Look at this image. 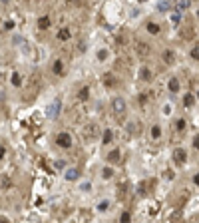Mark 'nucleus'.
<instances>
[{
  "instance_id": "nucleus-29",
  "label": "nucleus",
  "mask_w": 199,
  "mask_h": 223,
  "mask_svg": "<svg viewBox=\"0 0 199 223\" xmlns=\"http://www.w3.org/2000/svg\"><path fill=\"white\" fill-rule=\"evenodd\" d=\"M4 28H6V30H12V28H14V22H12V20H8V22L4 24Z\"/></svg>"
},
{
  "instance_id": "nucleus-15",
  "label": "nucleus",
  "mask_w": 199,
  "mask_h": 223,
  "mask_svg": "<svg viewBox=\"0 0 199 223\" xmlns=\"http://www.w3.org/2000/svg\"><path fill=\"white\" fill-rule=\"evenodd\" d=\"M12 84H14L16 88H20V86H22V78H20V74H16V72L12 74Z\"/></svg>"
},
{
  "instance_id": "nucleus-7",
  "label": "nucleus",
  "mask_w": 199,
  "mask_h": 223,
  "mask_svg": "<svg viewBox=\"0 0 199 223\" xmlns=\"http://www.w3.org/2000/svg\"><path fill=\"white\" fill-rule=\"evenodd\" d=\"M139 78L145 80V82H149V80H151V70H149V68H142V70H139Z\"/></svg>"
},
{
  "instance_id": "nucleus-25",
  "label": "nucleus",
  "mask_w": 199,
  "mask_h": 223,
  "mask_svg": "<svg viewBox=\"0 0 199 223\" xmlns=\"http://www.w3.org/2000/svg\"><path fill=\"white\" fill-rule=\"evenodd\" d=\"M191 56H193L195 60H199V46H195V48L191 50Z\"/></svg>"
},
{
  "instance_id": "nucleus-28",
  "label": "nucleus",
  "mask_w": 199,
  "mask_h": 223,
  "mask_svg": "<svg viewBox=\"0 0 199 223\" xmlns=\"http://www.w3.org/2000/svg\"><path fill=\"white\" fill-rule=\"evenodd\" d=\"M151 134H153V137H159V134H161V130H159V128H153V130H151Z\"/></svg>"
},
{
  "instance_id": "nucleus-36",
  "label": "nucleus",
  "mask_w": 199,
  "mask_h": 223,
  "mask_svg": "<svg viewBox=\"0 0 199 223\" xmlns=\"http://www.w3.org/2000/svg\"><path fill=\"white\" fill-rule=\"evenodd\" d=\"M0 2H2V4H8V2H10V0H0Z\"/></svg>"
},
{
  "instance_id": "nucleus-9",
  "label": "nucleus",
  "mask_w": 199,
  "mask_h": 223,
  "mask_svg": "<svg viewBox=\"0 0 199 223\" xmlns=\"http://www.w3.org/2000/svg\"><path fill=\"white\" fill-rule=\"evenodd\" d=\"M163 60H165L167 64H173V60H175V54H173L171 50H165V52H163Z\"/></svg>"
},
{
  "instance_id": "nucleus-19",
  "label": "nucleus",
  "mask_w": 199,
  "mask_h": 223,
  "mask_svg": "<svg viewBox=\"0 0 199 223\" xmlns=\"http://www.w3.org/2000/svg\"><path fill=\"white\" fill-rule=\"evenodd\" d=\"M111 175H114V171H111V167H106V169L102 171V177H104V179H110Z\"/></svg>"
},
{
  "instance_id": "nucleus-11",
  "label": "nucleus",
  "mask_w": 199,
  "mask_h": 223,
  "mask_svg": "<svg viewBox=\"0 0 199 223\" xmlns=\"http://www.w3.org/2000/svg\"><path fill=\"white\" fill-rule=\"evenodd\" d=\"M10 187V177L8 175H2L0 177V189H8Z\"/></svg>"
},
{
  "instance_id": "nucleus-12",
  "label": "nucleus",
  "mask_w": 199,
  "mask_h": 223,
  "mask_svg": "<svg viewBox=\"0 0 199 223\" xmlns=\"http://www.w3.org/2000/svg\"><path fill=\"white\" fill-rule=\"evenodd\" d=\"M48 26H50V18H48V16H44V18L38 20V28H40V30H46Z\"/></svg>"
},
{
  "instance_id": "nucleus-10",
  "label": "nucleus",
  "mask_w": 199,
  "mask_h": 223,
  "mask_svg": "<svg viewBox=\"0 0 199 223\" xmlns=\"http://www.w3.org/2000/svg\"><path fill=\"white\" fill-rule=\"evenodd\" d=\"M120 151H118V149H116V151H111L110 156H108V161H110V163H118V161H120Z\"/></svg>"
},
{
  "instance_id": "nucleus-2",
  "label": "nucleus",
  "mask_w": 199,
  "mask_h": 223,
  "mask_svg": "<svg viewBox=\"0 0 199 223\" xmlns=\"http://www.w3.org/2000/svg\"><path fill=\"white\" fill-rule=\"evenodd\" d=\"M56 144L60 145V147H72V135L66 134V132L58 134L56 135Z\"/></svg>"
},
{
  "instance_id": "nucleus-30",
  "label": "nucleus",
  "mask_w": 199,
  "mask_h": 223,
  "mask_svg": "<svg viewBox=\"0 0 199 223\" xmlns=\"http://www.w3.org/2000/svg\"><path fill=\"white\" fill-rule=\"evenodd\" d=\"M177 130H185V122H183V120L177 122Z\"/></svg>"
},
{
  "instance_id": "nucleus-4",
  "label": "nucleus",
  "mask_w": 199,
  "mask_h": 223,
  "mask_svg": "<svg viewBox=\"0 0 199 223\" xmlns=\"http://www.w3.org/2000/svg\"><path fill=\"white\" fill-rule=\"evenodd\" d=\"M111 108H114L116 114H123V112H125V102H123L122 98H116V100L111 102Z\"/></svg>"
},
{
  "instance_id": "nucleus-34",
  "label": "nucleus",
  "mask_w": 199,
  "mask_h": 223,
  "mask_svg": "<svg viewBox=\"0 0 199 223\" xmlns=\"http://www.w3.org/2000/svg\"><path fill=\"white\" fill-rule=\"evenodd\" d=\"M4 157V147H0V159Z\"/></svg>"
},
{
  "instance_id": "nucleus-13",
  "label": "nucleus",
  "mask_w": 199,
  "mask_h": 223,
  "mask_svg": "<svg viewBox=\"0 0 199 223\" xmlns=\"http://www.w3.org/2000/svg\"><path fill=\"white\" fill-rule=\"evenodd\" d=\"M147 32H149V34H159V24L149 22V24H147Z\"/></svg>"
},
{
  "instance_id": "nucleus-21",
  "label": "nucleus",
  "mask_w": 199,
  "mask_h": 223,
  "mask_svg": "<svg viewBox=\"0 0 199 223\" xmlns=\"http://www.w3.org/2000/svg\"><path fill=\"white\" fill-rule=\"evenodd\" d=\"M88 94H90L88 88H82V90H80V100H86V98H88Z\"/></svg>"
},
{
  "instance_id": "nucleus-8",
  "label": "nucleus",
  "mask_w": 199,
  "mask_h": 223,
  "mask_svg": "<svg viewBox=\"0 0 199 223\" xmlns=\"http://www.w3.org/2000/svg\"><path fill=\"white\" fill-rule=\"evenodd\" d=\"M189 6V0H177L175 2V8H177V12H183L185 8Z\"/></svg>"
},
{
  "instance_id": "nucleus-27",
  "label": "nucleus",
  "mask_w": 199,
  "mask_h": 223,
  "mask_svg": "<svg viewBox=\"0 0 199 223\" xmlns=\"http://www.w3.org/2000/svg\"><path fill=\"white\" fill-rule=\"evenodd\" d=\"M157 8H159V10H167V8H169V2H159Z\"/></svg>"
},
{
  "instance_id": "nucleus-24",
  "label": "nucleus",
  "mask_w": 199,
  "mask_h": 223,
  "mask_svg": "<svg viewBox=\"0 0 199 223\" xmlns=\"http://www.w3.org/2000/svg\"><path fill=\"white\" fill-rule=\"evenodd\" d=\"M185 106H193V96H191V94H187V96H185Z\"/></svg>"
},
{
  "instance_id": "nucleus-22",
  "label": "nucleus",
  "mask_w": 199,
  "mask_h": 223,
  "mask_svg": "<svg viewBox=\"0 0 199 223\" xmlns=\"http://www.w3.org/2000/svg\"><path fill=\"white\" fill-rule=\"evenodd\" d=\"M104 82H106L108 86H114V84H116V82H114V76H110V74H108V76H104Z\"/></svg>"
},
{
  "instance_id": "nucleus-5",
  "label": "nucleus",
  "mask_w": 199,
  "mask_h": 223,
  "mask_svg": "<svg viewBox=\"0 0 199 223\" xmlns=\"http://www.w3.org/2000/svg\"><path fill=\"white\" fill-rule=\"evenodd\" d=\"M84 135H86L88 140H94V137L98 135V126H96V123H90L88 128H86V132H84Z\"/></svg>"
},
{
  "instance_id": "nucleus-1",
  "label": "nucleus",
  "mask_w": 199,
  "mask_h": 223,
  "mask_svg": "<svg viewBox=\"0 0 199 223\" xmlns=\"http://www.w3.org/2000/svg\"><path fill=\"white\" fill-rule=\"evenodd\" d=\"M60 108H62V102H60V100L52 102V104L48 106V112H46V114H48V118H50V120H56V118L60 116Z\"/></svg>"
},
{
  "instance_id": "nucleus-20",
  "label": "nucleus",
  "mask_w": 199,
  "mask_h": 223,
  "mask_svg": "<svg viewBox=\"0 0 199 223\" xmlns=\"http://www.w3.org/2000/svg\"><path fill=\"white\" fill-rule=\"evenodd\" d=\"M111 142V130H106L104 132V144H110Z\"/></svg>"
},
{
  "instance_id": "nucleus-26",
  "label": "nucleus",
  "mask_w": 199,
  "mask_h": 223,
  "mask_svg": "<svg viewBox=\"0 0 199 223\" xmlns=\"http://www.w3.org/2000/svg\"><path fill=\"white\" fill-rule=\"evenodd\" d=\"M70 4H74V6H82V4H86V0H70Z\"/></svg>"
},
{
  "instance_id": "nucleus-16",
  "label": "nucleus",
  "mask_w": 199,
  "mask_h": 223,
  "mask_svg": "<svg viewBox=\"0 0 199 223\" xmlns=\"http://www.w3.org/2000/svg\"><path fill=\"white\" fill-rule=\"evenodd\" d=\"M70 36H72V32H70V30H66V28H64V30H60V32H58V38H60V40H68V38H70Z\"/></svg>"
},
{
  "instance_id": "nucleus-37",
  "label": "nucleus",
  "mask_w": 199,
  "mask_h": 223,
  "mask_svg": "<svg viewBox=\"0 0 199 223\" xmlns=\"http://www.w3.org/2000/svg\"><path fill=\"white\" fill-rule=\"evenodd\" d=\"M139 2H145V0H139Z\"/></svg>"
},
{
  "instance_id": "nucleus-3",
  "label": "nucleus",
  "mask_w": 199,
  "mask_h": 223,
  "mask_svg": "<svg viewBox=\"0 0 199 223\" xmlns=\"http://www.w3.org/2000/svg\"><path fill=\"white\" fill-rule=\"evenodd\" d=\"M149 52H151L149 44H145V42H135V54L139 56V58H147Z\"/></svg>"
},
{
  "instance_id": "nucleus-23",
  "label": "nucleus",
  "mask_w": 199,
  "mask_h": 223,
  "mask_svg": "<svg viewBox=\"0 0 199 223\" xmlns=\"http://www.w3.org/2000/svg\"><path fill=\"white\" fill-rule=\"evenodd\" d=\"M108 207H110V203H108V201H102V203L98 205V209H100V211H106Z\"/></svg>"
},
{
  "instance_id": "nucleus-6",
  "label": "nucleus",
  "mask_w": 199,
  "mask_h": 223,
  "mask_svg": "<svg viewBox=\"0 0 199 223\" xmlns=\"http://www.w3.org/2000/svg\"><path fill=\"white\" fill-rule=\"evenodd\" d=\"M185 157H187V154H185V149H181V147H177L175 151H173V159H175V163H183Z\"/></svg>"
},
{
  "instance_id": "nucleus-32",
  "label": "nucleus",
  "mask_w": 199,
  "mask_h": 223,
  "mask_svg": "<svg viewBox=\"0 0 199 223\" xmlns=\"http://www.w3.org/2000/svg\"><path fill=\"white\" fill-rule=\"evenodd\" d=\"M98 58H100V60H104V58H106V50H100V52H98Z\"/></svg>"
},
{
  "instance_id": "nucleus-38",
  "label": "nucleus",
  "mask_w": 199,
  "mask_h": 223,
  "mask_svg": "<svg viewBox=\"0 0 199 223\" xmlns=\"http://www.w3.org/2000/svg\"><path fill=\"white\" fill-rule=\"evenodd\" d=\"M197 18H199V12H197Z\"/></svg>"
},
{
  "instance_id": "nucleus-18",
  "label": "nucleus",
  "mask_w": 199,
  "mask_h": 223,
  "mask_svg": "<svg viewBox=\"0 0 199 223\" xmlns=\"http://www.w3.org/2000/svg\"><path fill=\"white\" fill-rule=\"evenodd\" d=\"M169 90H171V92H177V90H179V82H177L175 78L169 80Z\"/></svg>"
},
{
  "instance_id": "nucleus-17",
  "label": "nucleus",
  "mask_w": 199,
  "mask_h": 223,
  "mask_svg": "<svg viewBox=\"0 0 199 223\" xmlns=\"http://www.w3.org/2000/svg\"><path fill=\"white\" fill-rule=\"evenodd\" d=\"M52 72H54V74H62V62H60V60H56V62H54Z\"/></svg>"
},
{
  "instance_id": "nucleus-35",
  "label": "nucleus",
  "mask_w": 199,
  "mask_h": 223,
  "mask_svg": "<svg viewBox=\"0 0 199 223\" xmlns=\"http://www.w3.org/2000/svg\"><path fill=\"white\" fill-rule=\"evenodd\" d=\"M193 181H195V183L199 185V175H195V177H193Z\"/></svg>"
},
{
  "instance_id": "nucleus-33",
  "label": "nucleus",
  "mask_w": 199,
  "mask_h": 223,
  "mask_svg": "<svg viewBox=\"0 0 199 223\" xmlns=\"http://www.w3.org/2000/svg\"><path fill=\"white\" fill-rule=\"evenodd\" d=\"M193 145H195V147L199 149V135H195V140H193Z\"/></svg>"
},
{
  "instance_id": "nucleus-14",
  "label": "nucleus",
  "mask_w": 199,
  "mask_h": 223,
  "mask_svg": "<svg viewBox=\"0 0 199 223\" xmlns=\"http://www.w3.org/2000/svg\"><path fill=\"white\" fill-rule=\"evenodd\" d=\"M78 175H80V173H78V169H68V171H66V179H68V181L78 179Z\"/></svg>"
},
{
  "instance_id": "nucleus-31",
  "label": "nucleus",
  "mask_w": 199,
  "mask_h": 223,
  "mask_svg": "<svg viewBox=\"0 0 199 223\" xmlns=\"http://www.w3.org/2000/svg\"><path fill=\"white\" fill-rule=\"evenodd\" d=\"M122 221H130V213H128V211L122 213Z\"/></svg>"
}]
</instances>
